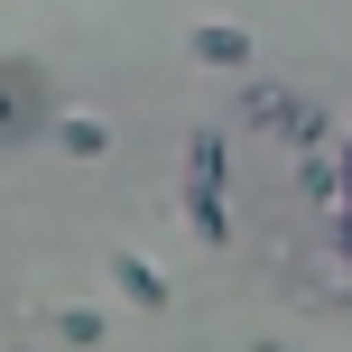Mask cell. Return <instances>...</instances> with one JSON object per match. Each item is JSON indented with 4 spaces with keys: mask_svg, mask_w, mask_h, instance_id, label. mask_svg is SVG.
<instances>
[{
    "mask_svg": "<svg viewBox=\"0 0 352 352\" xmlns=\"http://www.w3.org/2000/svg\"><path fill=\"white\" fill-rule=\"evenodd\" d=\"M195 56L204 65H250V37L241 28H195Z\"/></svg>",
    "mask_w": 352,
    "mask_h": 352,
    "instance_id": "1",
    "label": "cell"
},
{
    "mask_svg": "<svg viewBox=\"0 0 352 352\" xmlns=\"http://www.w3.org/2000/svg\"><path fill=\"white\" fill-rule=\"evenodd\" d=\"M121 287H130V306H167L158 269H148V260H130V250H121Z\"/></svg>",
    "mask_w": 352,
    "mask_h": 352,
    "instance_id": "2",
    "label": "cell"
},
{
    "mask_svg": "<svg viewBox=\"0 0 352 352\" xmlns=\"http://www.w3.org/2000/svg\"><path fill=\"white\" fill-rule=\"evenodd\" d=\"M56 140H65L74 158H93V148H102V121H65V130H56Z\"/></svg>",
    "mask_w": 352,
    "mask_h": 352,
    "instance_id": "3",
    "label": "cell"
},
{
    "mask_svg": "<svg viewBox=\"0 0 352 352\" xmlns=\"http://www.w3.org/2000/svg\"><path fill=\"white\" fill-rule=\"evenodd\" d=\"M0 121H10V102H0Z\"/></svg>",
    "mask_w": 352,
    "mask_h": 352,
    "instance_id": "4",
    "label": "cell"
}]
</instances>
